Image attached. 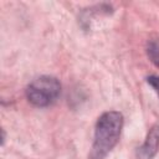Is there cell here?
I'll return each mask as SVG.
<instances>
[{
  "instance_id": "obj_2",
  "label": "cell",
  "mask_w": 159,
  "mask_h": 159,
  "mask_svg": "<svg viewBox=\"0 0 159 159\" xmlns=\"http://www.w3.org/2000/svg\"><path fill=\"white\" fill-rule=\"evenodd\" d=\"M61 93V84L57 78L41 76L35 78L26 87V97L36 107H47L56 102Z\"/></svg>"
},
{
  "instance_id": "obj_1",
  "label": "cell",
  "mask_w": 159,
  "mask_h": 159,
  "mask_svg": "<svg viewBox=\"0 0 159 159\" xmlns=\"http://www.w3.org/2000/svg\"><path fill=\"white\" fill-rule=\"evenodd\" d=\"M122 127L123 116L119 112L109 111L103 113L96 124L94 140L88 159H104L119 140Z\"/></svg>"
},
{
  "instance_id": "obj_3",
  "label": "cell",
  "mask_w": 159,
  "mask_h": 159,
  "mask_svg": "<svg viewBox=\"0 0 159 159\" xmlns=\"http://www.w3.org/2000/svg\"><path fill=\"white\" fill-rule=\"evenodd\" d=\"M159 149V124L153 127L140 148V157L143 159H152Z\"/></svg>"
},
{
  "instance_id": "obj_4",
  "label": "cell",
  "mask_w": 159,
  "mask_h": 159,
  "mask_svg": "<svg viewBox=\"0 0 159 159\" xmlns=\"http://www.w3.org/2000/svg\"><path fill=\"white\" fill-rule=\"evenodd\" d=\"M148 55L152 58V61L159 67V40L152 41L148 45Z\"/></svg>"
},
{
  "instance_id": "obj_5",
  "label": "cell",
  "mask_w": 159,
  "mask_h": 159,
  "mask_svg": "<svg viewBox=\"0 0 159 159\" xmlns=\"http://www.w3.org/2000/svg\"><path fill=\"white\" fill-rule=\"evenodd\" d=\"M147 82L153 87V89L158 93V96H159V77L158 76H149L148 78H147Z\"/></svg>"
}]
</instances>
